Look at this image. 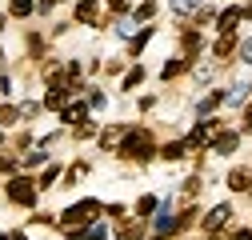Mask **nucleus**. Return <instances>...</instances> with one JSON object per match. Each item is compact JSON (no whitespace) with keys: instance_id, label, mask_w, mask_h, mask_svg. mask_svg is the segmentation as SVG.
<instances>
[{"instance_id":"obj_20","label":"nucleus","mask_w":252,"mask_h":240,"mask_svg":"<svg viewBox=\"0 0 252 240\" xmlns=\"http://www.w3.org/2000/svg\"><path fill=\"white\" fill-rule=\"evenodd\" d=\"M232 240H252V232H236V236H232Z\"/></svg>"},{"instance_id":"obj_11","label":"nucleus","mask_w":252,"mask_h":240,"mask_svg":"<svg viewBox=\"0 0 252 240\" xmlns=\"http://www.w3.org/2000/svg\"><path fill=\"white\" fill-rule=\"evenodd\" d=\"M32 12V0H12V16H28Z\"/></svg>"},{"instance_id":"obj_10","label":"nucleus","mask_w":252,"mask_h":240,"mask_svg":"<svg viewBox=\"0 0 252 240\" xmlns=\"http://www.w3.org/2000/svg\"><path fill=\"white\" fill-rule=\"evenodd\" d=\"M64 120H68V124H80V120H84V104H72V108H64Z\"/></svg>"},{"instance_id":"obj_17","label":"nucleus","mask_w":252,"mask_h":240,"mask_svg":"<svg viewBox=\"0 0 252 240\" xmlns=\"http://www.w3.org/2000/svg\"><path fill=\"white\" fill-rule=\"evenodd\" d=\"M148 36H152V32H148V28H144V32H140V36H136V40H132V52H140V48H144V40H148Z\"/></svg>"},{"instance_id":"obj_14","label":"nucleus","mask_w":252,"mask_h":240,"mask_svg":"<svg viewBox=\"0 0 252 240\" xmlns=\"http://www.w3.org/2000/svg\"><path fill=\"white\" fill-rule=\"evenodd\" d=\"M176 72H184V60H168L164 64V76H176Z\"/></svg>"},{"instance_id":"obj_22","label":"nucleus","mask_w":252,"mask_h":240,"mask_svg":"<svg viewBox=\"0 0 252 240\" xmlns=\"http://www.w3.org/2000/svg\"><path fill=\"white\" fill-rule=\"evenodd\" d=\"M0 60H4V56H0Z\"/></svg>"},{"instance_id":"obj_19","label":"nucleus","mask_w":252,"mask_h":240,"mask_svg":"<svg viewBox=\"0 0 252 240\" xmlns=\"http://www.w3.org/2000/svg\"><path fill=\"white\" fill-rule=\"evenodd\" d=\"M108 4H112V8H128V0H108Z\"/></svg>"},{"instance_id":"obj_16","label":"nucleus","mask_w":252,"mask_h":240,"mask_svg":"<svg viewBox=\"0 0 252 240\" xmlns=\"http://www.w3.org/2000/svg\"><path fill=\"white\" fill-rule=\"evenodd\" d=\"M228 52H232V40L224 36V40H220V44H216V56H228Z\"/></svg>"},{"instance_id":"obj_15","label":"nucleus","mask_w":252,"mask_h":240,"mask_svg":"<svg viewBox=\"0 0 252 240\" xmlns=\"http://www.w3.org/2000/svg\"><path fill=\"white\" fill-rule=\"evenodd\" d=\"M104 236H108V232H104V224H92V228H88V236H84V240H104Z\"/></svg>"},{"instance_id":"obj_1","label":"nucleus","mask_w":252,"mask_h":240,"mask_svg":"<svg viewBox=\"0 0 252 240\" xmlns=\"http://www.w3.org/2000/svg\"><path fill=\"white\" fill-rule=\"evenodd\" d=\"M120 156H128V160H148V156H152L148 132H128V136H124V144H120Z\"/></svg>"},{"instance_id":"obj_7","label":"nucleus","mask_w":252,"mask_h":240,"mask_svg":"<svg viewBox=\"0 0 252 240\" xmlns=\"http://www.w3.org/2000/svg\"><path fill=\"white\" fill-rule=\"evenodd\" d=\"M236 140H240L236 132H224V136H216V144H212V148H216V152H232V148H236Z\"/></svg>"},{"instance_id":"obj_2","label":"nucleus","mask_w":252,"mask_h":240,"mask_svg":"<svg viewBox=\"0 0 252 240\" xmlns=\"http://www.w3.org/2000/svg\"><path fill=\"white\" fill-rule=\"evenodd\" d=\"M96 212H100V204H96V200H84V204H72L68 212H64V228H68V232H76V228H84V224H88L92 216H96Z\"/></svg>"},{"instance_id":"obj_13","label":"nucleus","mask_w":252,"mask_h":240,"mask_svg":"<svg viewBox=\"0 0 252 240\" xmlns=\"http://www.w3.org/2000/svg\"><path fill=\"white\" fill-rule=\"evenodd\" d=\"M140 80H144V68H132V72H128V76H124V88H136V84H140Z\"/></svg>"},{"instance_id":"obj_5","label":"nucleus","mask_w":252,"mask_h":240,"mask_svg":"<svg viewBox=\"0 0 252 240\" xmlns=\"http://www.w3.org/2000/svg\"><path fill=\"white\" fill-rule=\"evenodd\" d=\"M76 20H80V24H92V20H96V0H80V4H76Z\"/></svg>"},{"instance_id":"obj_8","label":"nucleus","mask_w":252,"mask_h":240,"mask_svg":"<svg viewBox=\"0 0 252 240\" xmlns=\"http://www.w3.org/2000/svg\"><path fill=\"white\" fill-rule=\"evenodd\" d=\"M240 16H244L240 8H228L224 16H220V32H232V28H236V20H240Z\"/></svg>"},{"instance_id":"obj_9","label":"nucleus","mask_w":252,"mask_h":240,"mask_svg":"<svg viewBox=\"0 0 252 240\" xmlns=\"http://www.w3.org/2000/svg\"><path fill=\"white\" fill-rule=\"evenodd\" d=\"M228 188H236V192H240V188H252V184H248V172H232V176H228Z\"/></svg>"},{"instance_id":"obj_4","label":"nucleus","mask_w":252,"mask_h":240,"mask_svg":"<svg viewBox=\"0 0 252 240\" xmlns=\"http://www.w3.org/2000/svg\"><path fill=\"white\" fill-rule=\"evenodd\" d=\"M228 216H232V212H228V204H216V208H212V212L204 216V228H208V232H216V228H220V224H224Z\"/></svg>"},{"instance_id":"obj_3","label":"nucleus","mask_w":252,"mask_h":240,"mask_svg":"<svg viewBox=\"0 0 252 240\" xmlns=\"http://www.w3.org/2000/svg\"><path fill=\"white\" fill-rule=\"evenodd\" d=\"M8 196H12L16 204H24V208H28V204H36V188H32V180H24V176L8 184Z\"/></svg>"},{"instance_id":"obj_21","label":"nucleus","mask_w":252,"mask_h":240,"mask_svg":"<svg viewBox=\"0 0 252 240\" xmlns=\"http://www.w3.org/2000/svg\"><path fill=\"white\" fill-rule=\"evenodd\" d=\"M0 28H4V16H0Z\"/></svg>"},{"instance_id":"obj_18","label":"nucleus","mask_w":252,"mask_h":240,"mask_svg":"<svg viewBox=\"0 0 252 240\" xmlns=\"http://www.w3.org/2000/svg\"><path fill=\"white\" fill-rule=\"evenodd\" d=\"M240 60H248V64H252V40H244V48H240Z\"/></svg>"},{"instance_id":"obj_6","label":"nucleus","mask_w":252,"mask_h":240,"mask_svg":"<svg viewBox=\"0 0 252 240\" xmlns=\"http://www.w3.org/2000/svg\"><path fill=\"white\" fill-rule=\"evenodd\" d=\"M64 100H68V88H52V92L44 96V104H48V108H64Z\"/></svg>"},{"instance_id":"obj_12","label":"nucleus","mask_w":252,"mask_h":240,"mask_svg":"<svg viewBox=\"0 0 252 240\" xmlns=\"http://www.w3.org/2000/svg\"><path fill=\"white\" fill-rule=\"evenodd\" d=\"M184 148H188V144H180V140H176V144H168V148H164V156H168V160H180V156H184Z\"/></svg>"}]
</instances>
